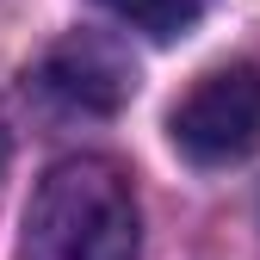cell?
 Returning <instances> with one entry per match:
<instances>
[{"label":"cell","mask_w":260,"mask_h":260,"mask_svg":"<svg viewBox=\"0 0 260 260\" xmlns=\"http://www.w3.org/2000/svg\"><path fill=\"white\" fill-rule=\"evenodd\" d=\"M100 7L118 25L155 38V44H174V38H186V31L205 19V0H100Z\"/></svg>","instance_id":"obj_4"},{"label":"cell","mask_w":260,"mask_h":260,"mask_svg":"<svg viewBox=\"0 0 260 260\" xmlns=\"http://www.w3.org/2000/svg\"><path fill=\"white\" fill-rule=\"evenodd\" d=\"M130 87H137V69H130V56L100 38V31H69L44 62H38V93L62 112H87V118H106L130 100Z\"/></svg>","instance_id":"obj_3"},{"label":"cell","mask_w":260,"mask_h":260,"mask_svg":"<svg viewBox=\"0 0 260 260\" xmlns=\"http://www.w3.org/2000/svg\"><path fill=\"white\" fill-rule=\"evenodd\" d=\"M168 137L192 168H230L260 149V62H223L199 75L168 112Z\"/></svg>","instance_id":"obj_2"},{"label":"cell","mask_w":260,"mask_h":260,"mask_svg":"<svg viewBox=\"0 0 260 260\" xmlns=\"http://www.w3.org/2000/svg\"><path fill=\"white\" fill-rule=\"evenodd\" d=\"M25 260H137L143 217L137 186L106 155H69L38 180L25 205Z\"/></svg>","instance_id":"obj_1"}]
</instances>
